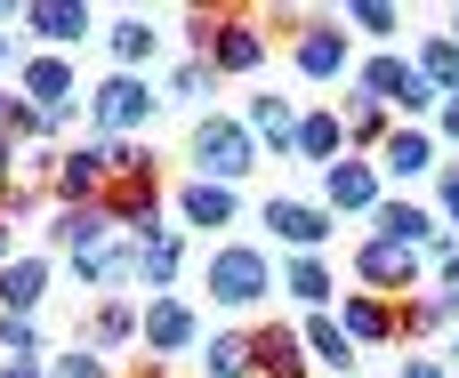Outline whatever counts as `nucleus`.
Instances as JSON below:
<instances>
[{"mask_svg": "<svg viewBox=\"0 0 459 378\" xmlns=\"http://www.w3.org/2000/svg\"><path fill=\"white\" fill-rule=\"evenodd\" d=\"M444 161H436V137L428 129H411V121H395L387 129V145H379V177H395V185H420V177H436Z\"/></svg>", "mask_w": 459, "mask_h": 378, "instance_id": "obj_12", "label": "nucleus"}, {"mask_svg": "<svg viewBox=\"0 0 459 378\" xmlns=\"http://www.w3.org/2000/svg\"><path fill=\"white\" fill-rule=\"evenodd\" d=\"M8 258H16V218L0 210V266H8Z\"/></svg>", "mask_w": 459, "mask_h": 378, "instance_id": "obj_43", "label": "nucleus"}, {"mask_svg": "<svg viewBox=\"0 0 459 378\" xmlns=\"http://www.w3.org/2000/svg\"><path fill=\"white\" fill-rule=\"evenodd\" d=\"M452 322H459V314L444 306V298H436V290H428L420 306H411V298L395 306V339H436V331H452Z\"/></svg>", "mask_w": 459, "mask_h": 378, "instance_id": "obj_31", "label": "nucleus"}, {"mask_svg": "<svg viewBox=\"0 0 459 378\" xmlns=\"http://www.w3.org/2000/svg\"><path fill=\"white\" fill-rule=\"evenodd\" d=\"M56 177V153H48V137L40 145H16V193H40Z\"/></svg>", "mask_w": 459, "mask_h": 378, "instance_id": "obj_33", "label": "nucleus"}, {"mask_svg": "<svg viewBox=\"0 0 459 378\" xmlns=\"http://www.w3.org/2000/svg\"><path fill=\"white\" fill-rule=\"evenodd\" d=\"M0 64H8V32H0Z\"/></svg>", "mask_w": 459, "mask_h": 378, "instance_id": "obj_46", "label": "nucleus"}, {"mask_svg": "<svg viewBox=\"0 0 459 378\" xmlns=\"http://www.w3.org/2000/svg\"><path fill=\"white\" fill-rule=\"evenodd\" d=\"M290 64H299L307 81H339V73H347V32H339V16H315V24L290 40Z\"/></svg>", "mask_w": 459, "mask_h": 378, "instance_id": "obj_14", "label": "nucleus"}, {"mask_svg": "<svg viewBox=\"0 0 459 378\" xmlns=\"http://www.w3.org/2000/svg\"><path fill=\"white\" fill-rule=\"evenodd\" d=\"M436 218L459 234V169H436Z\"/></svg>", "mask_w": 459, "mask_h": 378, "instance_id": "obj_38", "label": "nucleus"}, {"mask_svg": "<svg viewBox=\"0 0 459 378\" xmlns=\"http://www.w3.org/2000/svg\"><path fill=\"white\" fill-rule=\"evenodd\" d=\"M8 193H16V145L0 137V210H8Z\"/></svg>", "mask_w": 459, "mask_h": 378, "instance_id": "obj_41", "label": "nucleus"}, {"mask_svg": "<svg viewBox=\"0 0 459 378\" xmlns=\"http://www.w3.org/2000/svg\"><path fill=\"white\" fill-rule=\"evenodd\" d=\"M48 193H56V210H89V202H105V145L89 137V145L56 153V177H48Z\"/></svg>", "mask_w": 459, "mask_h": 378, "instance_id": "obj_10", "label": "nucleus"}, {"mask_svg": "<svg viewBox=\"0 0 459 378\" xmlns=\"http://www.w3.org/2000/svg\"><path fill=\"white\" fill-rule=\"evenodd\" d=\"M411 73L436 89V97H459V40L444 32V40H420V56H411Z\"/></svg>", "mask_w": 459, "mask_h": 378, "instance_id": "obj_29", "label": "nucleus"}, {"mask_svg": "<svg viewBox=\"0 0 459 378\" xmlns=\"http://www.w3.org/2000/svg\"><path fill=\"white\" fill-rule=\"evenodd\" d=\"M307 347H299V331H282V322H258L250 331V378H307Z\"/></svg>", "mask_w": 459, "mask_h": 378, "instance_id": "obj_15", "label": "nucleus"}, {"mask_svg": "<svg viewBox=\"0 0 459 378\" xmlns=\"http://www.w3.org/2000/svg\"><path fill=\"white\" fill-rule=\"evenodd\" d=\"M178 218H186L194 234H226V226L242 218V193H234V185H210V177H194V185L178 193Z\"/></svg>", "mask_w": 459, "mask_h": 378, "instance_id": "obj_16", "label": "nucleus"}, {"mask_svg": "<svg viewBox=\"0 0 459 378\" xmlns=\"http://www.w3.org/2000/svg\"><path fill=\"white\" fill-rule=\"evenodd\" d=\"M48 282H56L48 258H8V266H0V314H40Z\"/></svg>", "mask_w": 459, "mask_h": 378, "instance_id": "obj_17", "label": "nucleus"}, {"mask_svg": "<svg viewBox=\"0 0 459 378\" xmlns=\"http://www.w3.org/2000/svg\"><path fill=\"white\" fill-rule=\"evenodd\" d=\"M105 218H113L129 242L161 234V177H121V185H105Z\"/></svg>", "mask_w": 459, "mask_h": 378, "instance_id": "obj_11", "label": "nucleus"}, {"mask_svg": "<svg viewBox=\"0 0 459 378\" xmlns=\"http://www.w3.org/2000/svg\"><path fill=\"white\" fill-rule=\"evenodd\" d=\"M258 218H266V234H282L290 258H323V242H331V226H339L323 202H299V193H274Z\"/></svg>", "mask_w": 459, "mask_h": 378, "instance_id": "obj_7", "label": "nucleus"}, {"mask_svg": "<svg viewBox=\"0 0 459 378\" xmlns=\"http://www.w3.org/2000/svg\"><path fill=\"white\" fill-rule=\"evenodd\" d=\"M137 339L153 347V363H161V355H186V347H202V314H194L186 298H169V290H161V298H145V306H137Z\"/></svg>", "mask_w": 459, "mask_h": 378, "instance_id": "obj_9", "label": "nucleus"}, {"mask_svg": "<svg viewBox=\"0 0 459 378\" xmlns=\"http://www.w3.org/2000/svg\"><path fill=\"white\" fill-rule=\"evenodd\" d=\"M347 24H355V32H371V40H395V32H403V8H387V0H355V8H347Z\"/></svg>", "mask_w": 459, "mask_h": 378, "instance_id": "obj_32", "label": "nucleus"}, {"mask_svg": "<svg viewBox=\"0 0 459 378\" xmlns=\"http://www.w3.org/2000/svg\"><path fill=\"white\" fill-rule=\"evenodd\" d=\"M387 202V177H379V161H363V153H339L331 169H323V210L331 218H371Z\"/></svg>", "mask_w": 459, "mask_h": 378, "instance_id": "obj_6", "label": "nucleus"}, {"mask_svg": "<svg viewBox=\"0 0 459 378\" xmlns=\"http://www.w3.org/2000/svg\"><path fill=\"white\" fill-rule=\"evenodd\" d=\"M282 298L290 306H307V314H331V298H339V282H331V266L323 258H282Z\"/></svg>", "mask_w": 459, "mask_h": 378, "instance_id": "obj_19", "label": "nucleus"}, {"mask_svg": "<svg viewBox=\"0 0 459 378\" xmlns=\"http://www.w3.org/2000/svg\"><path fill=\"white\" fill-rule=\"evenodd\" d=\"M105 48H113V73H145L153 48H161V40H153V16H121V24L105 32Z\"/></svg>", "mask_w": 459, "mask_h": 378, "instance_id": "obj_27", "label": "nucleus"}, {"mask_svg": "<svg viewBox=\"0 0 459 378\" xmlns=\"http://www.w3.org/2000/svg\"><path fill=\"white\" fill-rule=\"evenodd\" d=\"M210 89H218V73H210V64H202V56H194V64H178V73H169V97H178V105H202V97H210Z\"/></svg>", "mask_w": 459, "mask_h": 378, "instance_id": "obj_35", "label": "nucleus"}, {"mask_svg": "<svg viewBox=\"0 0 459 378\" xmlns=\"http://www.w3.org/2000/svg\"><path fill=\"white\" fill-rule=\"evenodd\" d=\"M436 298H444V306H452V314H459V250H452V258H444V266H436Z\"/></svg>", "mask_w": 459, "mask_h": 378, "instance_id": "obj_39", "label": "nucleus"}, {"mask_svg": "<svg viewBox=\"0 0 459 378\" xmlns=\"http://www.w3.org/2000/svg\"><path fill=\"white\" fill-rule=\"evenodd\" d=\"M436 129H444V137L459 145V97H444V105H436Z\"/></svg>", "mask_w": 459, "mask_h": 378, "instance_id": "obj_42", "label": "nucleus"}, {"mask_svg": "<svg viewBox=\"0 0 459 378\" xmlns=\"http://www.w3.org/2000/svg\"><path fill=\"white\" fill-rule=\"evenodd\" d=\"M129 339H137V306H129V298H97L89 322H81V347H89V355H113V347H129Z\"/></svg>", "mask_w": 459, "mask_h": 378, "instance_id": "obj_22", "label": "nucleus"}, {"mask_svg": "<svg viewBox=\"0 0 459 378\" xmlns=\"http://www.w3.org/2000/svg\"><path fill=\"white\" fill-rule=\"evenodd\" d=\"M452 40H459V8H452Z\"/></svg>", "mask_w": 459, "mask_h": 378, "instance_id": "obj_47", "label": "nucleus"}, {"mask_svg": "<svg viewBox=\"0 0 459 378\" xmlns=\"http://www.w3.org/2000/svg\"><path fill=\"white\" fill-rule=\"evenodd\" d=\"M0 355H48L40 347V322L32 314H0Z\"/></svg>", "mask_w": 459, "mask_h": 378, "instance_id": "obj_36", "label": "nucleus"}, {"mask_svg": "<svg viewBox=\"0 0 459 378\" xmlns=\"http://www.w3.org/2000/svg\"><path fill=\"white\" fill-rule=\"evenodd\" d=\"M186 32H194V48H202L210 73H258L266 64V24L250 8H194Z\"/></svg>", "mask_w": 459, "mask_h": 378, "instance_id": "obj_1", "label": "nucleus"}, {"mask_svg": "<svg viewBox=\"0 0 459 378\" xmlns=\"http://www.w3.org/2000/svg\"><path fill=\"white\" fill-rule=\"evenodd\" d=\"M355 274H363V290H371V298H411V290H420V274H428V258H420V250H403V242L363 234V242H355Z\"/></svg>", "mask_w": 459, "mask_h": 378, "instance_id": "obj_5", "label": "nucleus"}, {"mask_svg": "<svg viewBox=\"0 0 459 378\" xmlns=\"http://www.w3.org/2000/svg\"><path fill=\"white\" fill-rule=\"evenodd\" d=\"M40 378H113L105 371V355H89V347H65V355H48Z\"/></svg>", "mask_w": 459, "mask_h": 378, "instance_id": "obj_34", "label": "nucleus"}, {"mask_svg": "<svg viewBox=\"0 0 459 378\" xmlns=\"http://www.w3.org/2000/svg\"><path fill=\"white\" fill-rule=\"evenodd\" d=\"M403 81H411V56H395V48H379V56L355 64V97H363V105H395Z\"/></svg>", "mask_w": 459, "mask_h": 378, "instance_id": "obj_23", "label": "nucleus"}, {"mask_svg": "<svg viewBox=\"0 0 459 378\" xmlns=\"http://www.w3.org/2000/svg\"><path fill=\"white\" fill-rule=\"evenodd\" d=\"M137 378H161V363H145V371H137Z\"/></svg>", "mask_w": 459, "mask_h": 378, "instance_id": "obj_45", "label": "nucleus"}, {"mask_svg": "<svg viewBox=\"0 0 459 378\" xmlns=\"http://www.w3.org/2000/svg\"><path fill=\"white\" fill-rule=\"evenodd\" d=\"M339 129H347V153H363V161H371V153L387 145V129H395V113H387V105H363V97H355V105L339 113Z\"/></svg>", "mask_w": 459, "mask_h": 378, "instance_id": "obj_28", "label": "nucleus"}, {"mask_svg": "<svg viewBox=\"0 0 459 378\" xmlns=\"http://www.w3.org/2000/svg\"><path fill=\"white\" fill-rule=\"evenodd\" d=\"M186 153H194V169H202L210 185H242V177L258 169V137L242 129V113H210V121H194Z\"/></svg>", "mask_w": 459, "mask_h": 378, "instance_id": "obj_3", "label": "nucleus"}, {"mask_svg": "<svg viewBox=\"0 0 459 378\" xmlns=\"http://www.w3.org/2000/svg\"><path fill=\"white\" fill-rule=\"evenodd\" d=\"M178 266H186V234H145V242H137V282H145L153 298L178 282Z\"/></svg>", "mask_w": 459, "mask_h": 378, "instance_id": "obj_25", "label": "nucleus"}, {"mask_svg": "<svg viewBox=\"0 0 459 378\" xmlns=\"http://www.w3.org/2000/svg\"><path fill=\"white\" fill-rule=\"evenodd\" d=\"M40 363L48 355H0V378H40Z\"/></svg>", "mask_w": 459, "mask_h": 378, "instance_id": "obj_40", "label": "nucleus"}, {"mask_svg": "<svg viewBox=\"0 0 459 378\" xmlns=\"http://www.w3.org/2000/svg\"><path fill=\"white\" fill-rule=\"evenodd\" d=\"M202 378H250V331L202 339Z\"/></svg>", "mask_w": 459, "mask_h": 378, "instance_id": "obj_30", "label": "nucleus"}, {"mask_svg": "<svg viewBox=\"0 0 459 378\" xmlns=\"http://www.w3.org/2000/svg\"><path fill=\"white\" fill-rule=\"evenodd\" d=\"M202 290H210L218 306H234V314H250V306L274 298V258H266L258 242H218L210 266H202Z\"/></svg>", "mask_w": 459, "mask_h": 378, "instance_id": "obj_2", "label": "nucleus"}, {"mask_svg": "<svg viewBox=\"0 0 459 378\" xmlns=\"http://www.w3.org/2000/svg\"><path fill=\"white\" fill-rule=\"evenodd\" d=\"M16 97L65 129V121H73V97H81V81H73V56H48V48H32V56H24V89H16Z\"/></svg>", "mask_w": 459, "mask_h": 378, "instance_id": "obj_8", "label": "nucleus"}, {"mask_svg": "<svg viewBox=\"0 0 459 378\" xmlns=\"http://www.w3.org/2000/svg\"><path fill=\"white\" fill-rule=\"evenodd\" d=\"M242 129L258 137V153H266V145L290 153V137H299V105H282V97H250V105H242Z\"/></svg>", "mask_w": 459, "mask_h": 378, "instance_id": "obj_24", "label": "nucleus"}, {"mask_svg": "<svg viewBox=\"0 0 459 378\" xmlns=\"http://www.w3.org/2000/svg\"><path fill=\"white\" fill-rule=\"evenodd\" d=\"M452 363H459V331H452Z\"/></svg>", "mask_w": 459, "mask_h": 378, "instance_id": "obj_48", "label": "nucleus"}, {"mask_svg": "<svg viewBox=\"0 0 459 378\" xmlns=\"http://www.w3.org/2000/svg\"><path fill=\"white\" fill-rule=\"evenodd\" d=\"M105 242H121V226L105 218V202H89V210H56V250H65V258L105 250Z\"/></svg>", "mask_w": 459, "mask_h": 378, "instance_id": "obj_21", "label": "nucleus"}, {"mask_svg": "<svg viewBox=\"0 0 459 378\" xmlns=\"http://www.w3.org/2000/svg\"><path fill=\"white\" fill-rule=\"evenodd\" d=\"M290 153H299L307 169H331V161L347 153V129H339V113H331V105L299 113V137H290Z\"/></svg>", "mask_w": 459, "mask_h": 378, "instance_id": "obj_18", "label": "nucleus"}, {"mask_svg": "<svg viewBox=\"0 0 459 378\" xmlns=\"http://www.w3.org/2000/svg\"><path fill=\"white\" fill-rule=\"evenodd\" d=\"M355 347H387L395 339V306L387 298H371V290H355V298H339V314H331Z\"/></svg>", "mask_w": 459, "mask_h": 378, "instance_id": "obj_20", "label": "nucleus"}, {"mask_svg": "<svg viewBox=\"0 0 459 378\" xmlns=\"http://www.w3.org/2000/svg\"><path fill=\"white\" fill-rule=\"evenodd\" d=\"M145 121H153V81L145 73H105L89 89V129L97 137H137Z\"/></svg>", "mask_w": 459, "mask_h": 378, "instance_id": "obj_4", "label": "nucleus"}, {"mask_svg": "<svg viewBox=\"0 0 459 378\" xmlns=\"http://www.w3.org/2000/svg\"><path fill=\"white\" fill-rule=\"evenodd\" d=\"M436 105H444V97H436V89H428V81L411 73V81H403V97H395L387 113H411V129H420V113H436Z\"/></svg>", "mask_w": 459, "mask_h": 378, "instance_id": "obj_37", "label": "nucleus"}, {"mask_svg": "<svg viewBox=\"0 0 459 378\" xmlns=\"http://www.w3.org/2000/svg\"><path fill=\"white\" fill-rule=\"evenodd\" d=\"M403 378H452L444 363H403Z\"/></svg>", "mask_w": 459, "mask_h": 378, "instance_id": "obj_44", "label": "nucleus"}, {"mask_svg": "<svg viewBox=\"0 0 459 378\" xmlns=\"http://www.w3.org/2000/svg\"><path fill=\"white\" fill-rule=\"evenodd\" d=\"M299 347H307V363H323V371H355V339H347L331 314H307V322H299Z\"/></svg>", "mask_w": 459, "mask_h": 378, "instance_id": "obj_26", "label": "nucleus"}, {"mask_svg": "<svg viewBox=\"0 0 459 378\" xmlns=\"http://www.w3.org/2000/svg\"><path fill=\"white\" fill-rule=\"evenodd\" d=\"M24 32L48 40V56H65V48L89 40V8L81 0H24Z\"/></svg>", "mask_w": 459, "mask_h": 378, "instance_id": "obj_13", "label": "nucleus"}]
</instances>
